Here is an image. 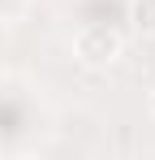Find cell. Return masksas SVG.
<instances>
[{"instance_id":"obj_1","label":"cell","mask_w":155,"mask_h":160,"mask_svg":"<svg viewBox=\"0 0 155 160\" xmlns=\"http://www.w3.org/2000/svg\"><path fill=\"white\" fill-rule=\"evenodd\" d=\"M121 35L112 26H103V22H91V26H82L73 35V52L82 65H91V69H103V65H112L116 56H121Z\"/></svg>"},{"instance_id":"obj_3","label":"cell","mask_w":155,"mask_h":160,"mask_svg":"<svg viewBox=\"0 0 155 160\" xmlns=\"http://www.w3.org/2000/svg\"><path fill=\"white\" fill-rule=\"evenodd\" d=\"M151 117H155V87H151Z\"/></svg>"},{"instance_id":"obj_2","label":"cell","mask_w":155,"mask_h":160,"mask_svg":"<svg viewBox=\"0 0 155 160\" xmlns=\"http://www.w3.org/2000/svg\"><path fill=\"white\" fill-rule=\"evenodd\" d=\"M129 22L138 35H155V0H134L129 4Z\"/></svg>"}]
</instances>
